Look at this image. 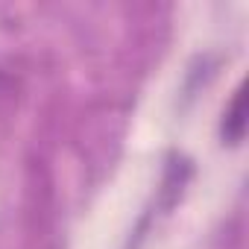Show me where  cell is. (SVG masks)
<instances>
[{
  "label": "cell",
  "mask_w": 249,
  "mask_h": 249,
  "mask_svg": "<svg viewBox=\"0 0 249 249\" xmlns=\"http://www.w3.org/2000/svg\"><path fill=\"white\" fill-rule=\"evenodd\" d=\"M243 103H246L243 88H237V91H234V100H231V106H229V111H226V120H223V132H226V138H229L231 144H237V141L243 138V126H246Z\"/></svg>",
  "instance_id": "6da1fadb"
}]
</instances>
